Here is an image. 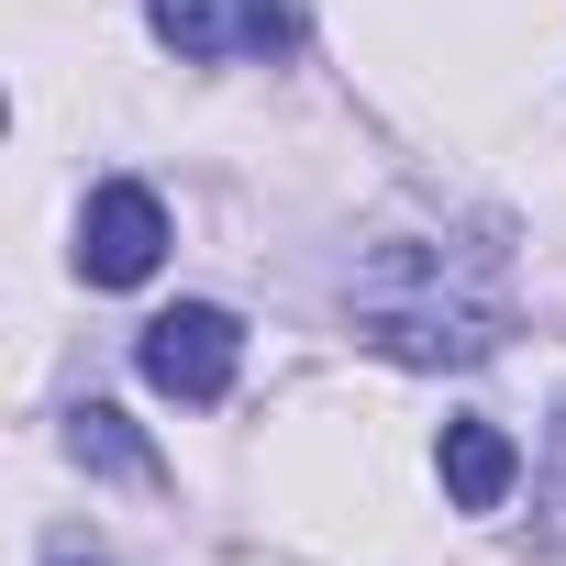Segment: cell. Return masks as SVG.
Wrapping results in <instances>:
<instances>
[{
	"mask_svg": "<svg viewBox=\"0 0 566 566\" xmlns=\"http://www.w3.org/2000/svg\"><path fill=\"white\" fill-rule=\"evenodd\" d=\"M156 255H167V200L134 189V178H112V189L90 200V222H78L90 290H134V277H156Z\"/></svg>",
	"mask_w": 566,
	"mask_h": 566,
	"instance_id": "obj_4",
	"label": "cell"
},
{
	"mask_svg": "<svg viewBox=\"0 0 566 566\" xmlns=\"http://www.w3.org/2000/svg\"><path fill=\"white\" fill-rule=\"evenodd\" d=\"M233 356H244V334H233V312H211V301L156 312L145 345H134V367H145L167 400H222V389H233Z\"/></svg>",
	"mask_w": 566,
	"mask_h": 566,
	"instance_id": "obj_2",
	"label": "cell"
},
{
	"mask_svg": "<svg viewBox=\"0 0 566 566\" xmlns=\"http://www.w3.org/2000/svg\"><path fill=\"white\" fill-rule=\"evenodd\" d=\"M67 444H78V467H112V478H156V455L134 444V422H123L112 400H78V422H67Z\"/></svg>",
	"mask_w": 566,
	"mask_h": 566,
	"instance_id": "obj_6",
	"label": "cell"
},
{
	"mask_svg": "<svg viewBox=\"0 0 566 566\" xmlns=\"http://www.w3.org/2000/svg\"><path fill=\"white\" fill-rule=\"evenodd\" d=\"M145 23L200 56V67H233V56H277L301 23H290V0H145Z\"/></svg>",
	"mask_w": 566,
	"mask_h": 566,
	"instance_id": "obj_3",
	"label": "cell"
},
{
	"mask_svg": "<svg viewBox=\"0 0 566 566\" xmlns=\"http://www.w3.org/2000/svg\"><path fill=\"white\" fill-rule=\"evenodd\" d=\"M45 566H112V555H90L78 533H56V555H45Z\"/></svg>",
	"mask_w": 566,
	"mask_h": 566,
	"instance_id": "obj_7",
	"label": "cell"
},
{
	"mask_svg": "<svg viewBox=\"0 0 566 566\" xmlns=\"http://www.w3.org/2000/svg\"><path fill=\"white\" fill-rule=\"evenodd\" d=\"M511 478H522V444L500 422H444V500L455 511H500Z\"/></svg>",
	"mask_w": 566,
	"mask_h": 566,
	"instance_id": "obj_5",
	"label": "cell"
},
{
	"mask_svg": "<svg viewBox=\"0 0 566 566\" xmlns=\"http://www.w3.org/2000/svg\"><path fill=\"white\" fill-rule=\"evenodd\" d=\"M356 334L400 367H478L511 334V277L500 244H378L356 266Z\"/></svg>",
	"mask_w": 566,
	"mask_h": 566,
	"instance_id": "obj_1",
	"label": "cell"
}]
</instances>
